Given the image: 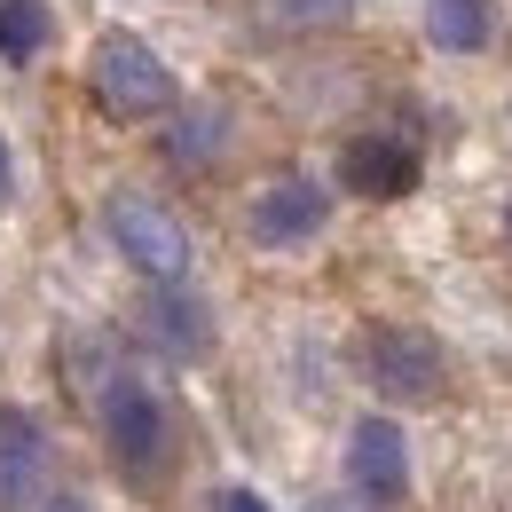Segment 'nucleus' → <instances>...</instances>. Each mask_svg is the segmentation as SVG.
<instances>
[{
  "mask_svg": "<svg viewBox=\"0 0 512 512\" xmlns=\"http://www.w3.org/2000/svg\"><path fill=\"white\" fill-rule=\"evenodd\" d=\"M48 481V434L32 410L0 402V512H24Z\"/></svg>",
  "mask_w": 512,
  "mask_h": 512,
  "instance_id": "nucleus-4",
  "label": "nucleus"
},
{
  "mask_svg": "<svg viewBox=\"0 0 512 512\" xmlns=\"http://www.w3.org/2000/svg\"><path fill=\"white\" fill-rule=\"evenodd\" d=\"M323 190L316 182H276V190H260V205H253V237L260 245H308L323 229Z\"/></svg>",
  "mask_w": 512,
  "mask_h": 512,
  "instance_id": "nucleus-8",
  "label": "nucleus"
},
{
  "mask_svg": "<svg viewBox=\"0 0 512 512\" xmlns=\"http://www.w3.org/2000/svg\"><path fill=\"white\" fill-rule=\"evenodd\" d=\"M111 237H119V253H127L142 276H158V284H182V276H190L182 229H174L150 197H111Z\"/></svg>",
  "mask_w": 512,
  "mask_h": 512,
  "instance_id": "nucleus-3",
  "label": "nucleus"
},
{
  "mask_svg": "<svg viewBox=\"0 0 512 512\" xmlns=\"http://www.w3.org/2000/svg\"><path fill=\"white\" fill-rule=\"evenodd\" d=\"M426 32L449 56H473L497 40V0H426Z\"/></svg>",
  "mask_w": 512,
  "mask_h": 512,
  "instance_id": "nucleus-9",
  "label": "nucleus"
},
{
  "mask_svg": "<svg viewBox=\"0 0 512 512\" xmlns=\"http://www.w3.org/2000/svg\"><path fill=\"white\" fill-rule=\"evenodd\" d=\"M48 0H0V56L8 64H32L40 48H48Z\"/></svg>",
  "mask_w": 512,
  "mask_h": 512,
  "instance_id": "nucleus-10",
  "label": "nucleus"
},
{
  "mask_svg": "<svg viewBox=\"0 0 512 512\" xmlns=\"http://www.w3.org/2000/svg\"><path fill=\"white\" fill-rule=\"evenodd\" d=\"M339 182L355 197H402L418 182V150L394 142V134H355V142L339 150Z\"/></svg>",
  "mask_w": 512,
  "mask_h": 512,
  "instance_id": "nucleus-6",
  "label": "nucleus"
},
{
  "mask_svg": "<svg viewBox=\"0 0 512 512\" xmlns=\"http://www.w3.org/2000/svg\"><path fill=\"white\" fill-rule=\"evenodd\" d=\"M371 379H379L386 394H402V402H418V394L442 386V355H434V339H418V331H371Z\"/></svg>",
  "mask_w": 512,
  "mask_h": 512,
  "instance_id": "nucleus-7",
  "label": "nucleus"
},
{
  "mask_svg": "<svg viewBox=\"0 0 512 512\" xmlns=\"http://www.w3.org/2000/svg\"><path fill=\"white\" fill-rule=\"evenodd\" d=\"M87 79H95V103L111 119H158V111H174V71L158 64L142 40H127V32L95 48Z\"/></svg>",
  "mask_w": 512,
  "mask_h": 512,
  "instance_id": "nucleus-1",
  "label": "nucleus"
},
{
  "mask_svg": "<svg viewBox=\"0 0 512 512\" xmlns=\"http://www.w3.org/2000/svg\"><path fill=\"white\" fill-rule=\"evenodd\" d=\"M103 434H111L127 473H150L166 457V402L142 379H103Z\"/></svg>",
  "mask_w": 512,
  "mask_h": 512,
  "instance_id": "nucleus-2",
  "label": "nucleus"
},
{
  "mask_svg": "<svg viewBox=\"0 0 512 512\" xmlns=\"http://www.w3.org/2000/svg\"><path fill=\"white\" fill-rule=\"evenodd\" d=\"M347 465H355V489L371 505H394L410 489V449H402V426L394 418H363L355 442H347Z\"/></svg>",
  "mask_w": 512,
  "mask_h": 512,
  "instance_id": "nucleus-5",
  "label": "nucleus"
},
{
  "mask_svg": "<svg viewBox=\"0 0 512 512\" xmlns=\"http://www.w3.org/2000/svg\"><path fill=\"white\" fill-rule=\"evenodd\" d=\"M213 142H221V111H190V119H182V127L166 134V150H174V158H182V166H190V158H205V150H213Z\"/></svg>",
  "mask_w": 512,
  "mask_h": 512,
  "instance_id": "nucleus-12",
  "label": "nucleus"
},
{
  "mask_svg": "<svg viewBox=\"0 0 512 512\" xmlns=\"http://www.w3.org/2000/svg\"><path fill=\"white\" fill-rule=\"evenodd\" d=\"M0 197H8V142H0Z\"/></svg>",
  "mask_w": 512,
  "mask_h": 512,
  "instance_id": "nucleus-14",
  "label": "nucleus"
},
{
  "mask_svg": "<svg viewBox=\"0 0 512 512\" xmlns=\"http://www.w3.org/2000/svg\"><path fill=\"white\" fill-rule=\"evenodd\" d=\"M150 323H158V331H166V347H182V355L205 347V316H197V300L182 292V284H166V292L150 300Z\"/></svg>",
  "mask_w": 512,
  "mask_h": 512,
  "instance_id": "nucleus-11",
  "label": "nucleus"
},
{
  "mask_svg": "<svg viewBox=\"0 0 512 512\" xmlns=\"http://www.w3.org/2000/svg\"><path fill=\"white\" fill-rule=\"evenodd\" d=\"M213 512H268V505H260L253 489H221V505H213Z\"/></svg>",
  "mask_w": 512,
  "mask_h": 512,
  "instance_id": "nucleus-13",
  "label": "nucleus"
}]
</instances>
